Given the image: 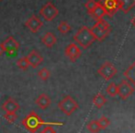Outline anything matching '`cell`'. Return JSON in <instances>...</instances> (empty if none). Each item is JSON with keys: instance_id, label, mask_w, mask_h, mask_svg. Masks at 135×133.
<instances>
[{"instance_id": "6da1fadb", "label": "cell", "mask_w": 135, "mask_h": 133, "mask_svg": "<svg viewBox=\"0 0 135 133\" xmlns=\"http://www.w3.org/2000/svg\"><path fill=\"white\" fill-rule=\"evenodd\" d=\"M74 40L83 49H86L96 41V38L93 35V33H91L90 29L88 27L83 26L75 34Z\"/></svg>"}, {"instance_id": "7a4b0ae2", "label": "cell", "mask_w": 135, "mask_h": 133, "mask_svg": "<svg viewBox=\"0 0 135 133\" xmlns=\"http://www.w3.org/2000/svg\"><path fill=\"white\" fill-rule=\"evenodd\" d=\"M21 125L30 133H36L42 125H44V121L36 114V112L31 111L21 120Z\"/></svg>"}, {"instance_id": "3957f363", "label": "cell", "mask_w": 135, "mask_h": 133, "mask_svg": "<svg viewBox=\"0 0 135 133\" xmlns=\"http://www.w3.org/2000/svg\"><path fill=\"white\" fill-rule=\"evenodd\" d=\"M90 31L93 33V35L95 36L96 40L101 42L108 36V34L111 32V28H110L108 22L102 19V20H98L96 22V24L93 26L92 29H90Z\"/></svg>"}, {"instance_id": "277c9868", "label": "cell", "mask_w": 135, "mask_h": 133, "mask_svg": "<svg viewBox=\"0 0 135 133\" xmlns=\"http://www.w3.org/2000/svg\"><path fill=\"white\" fill-rule=\"evenodd\" d=\"M58 107L61 111L66 116H71L76 109H78L79 105L77 102L72 96L66 95L58 103Z\"/></svg>"}, {"instance_id": "5b68a950", "label": "cell", "mask_w": 135, "mask_h": 133, "mask_svg": "<svg viewBox=\"0 0 135 133\" xmlns=\"http://www.w3.org/2000/svg\"><path fill=\"white\" fill-rule=\"evenodd\" d=\"M59 14V10L52 2H47L41 9H40V15L46 21H52L54 20Z\"/></svg>"}, {"instance_id": "8992f818", "label": "cell", "mask_w": 135, "mask_h": 133, "mask_svg": "<svg viewBox=\"0 0 135 133\" xmlns=\"http://www.w3.org/2000/svg\"><path fill=\"white\" fill-rule=\"evenodd\" d=\"M117 72H118V70H117V68H116V66L108 61L105 62L103 65H101V66H100L98 70V73L104 79H106V81L111 79L112 78L117 74Z\"/></svg>"}, {"instance_id": "52a82bcc", "label": "cell", "mask_w": 135, "mask_h": 133, "mask_svg": "<svg viewBox=\"0 0 135 133\" xmlns=\"http://www.w3.org/2000/svg\"><path fill=\"white\" fill-rule=\"evenodd\" d=\"M117 88H118V95L122 100H126L130 96H132L135 90L134 87L128 81H125V79H123L119 85H117Z\"/></svg>"}, {"instance_id": "ba28073f", "label": "cell", "mask_w": 135, "mask_h": 133, "mask_svg": "<svg viewBox=\"0 0 135 133\" xmlns=\"http://www.w3.org/2000/svg\"><path fill=\"white\" fill-rule=\"evenodd\" d=\"M64 55L66 57L69 58L71 62H75L82 55V51L80 47L75 43H72L68 45L64 50Z\"/></svg>"}, {"instance_id": "9c48e42d", "label": "cell", "mask_w": 135, "mask_h": 133, "mask_svg": "<svg viewBox=\"0 0 135 133\" xmlns=\"http://www.w3.org/2000/svg\"><path fill=\"white\" fill-rule=\"evenodd\" d=\"M26 28H28V30L32 33H36L40 31L41 27L43 26V22L41 21V20L37 17L36 15H32L30 19H28L25 22Z\"/></svg>"}, {"instance_id": "30bf717a", "label": "cell", "mask_w": 135, "mask_h": 133, "mask_svg": "<svg viewBox=\"0 0 135 133\" xmlns=\"http://www.w3.org/2000/svg\"><path fill=\"white\" fill-rule=\"evenodd\" d=\"M2 45H3L4 51L8 55H13L14 53H16L20 49V43L18 41H16L12 36H9L8 38H7L2 43Z\"/></svg>"}, {"instance_id": "8fae6325", "label": "cell", "mask_w": 135, "mask_h": 133, "mask_svg": "<svg viewBox=\"0 0 135 133\" xmlns=\"http://www.w3.org/2000/svg\"><path fill=\"white\" fill-rule=\"evenodd\" d=\"M26 57H27L30 66H32L33 68H36L43 62V57L36 50L30 51Z\"/></svg>"}, {"instance_id": "7c38bea8", "label": "cell", "mask_w": 135, "mask_h": 133, "mask_svg": "<svg viewBox=\"0 0 135 133\" xmlns=\"http://www.w3.org/2000/svg\"><path fill=\"white\" fill-rule=\"evenodd\" d=\"M20 108V104L17 102L13 98H8L7 100L5 101L3 104H2V109L6 112V113H16L18 111Z\"/></svg>"}, {"instance_id": "4fadbf2b", "label": "cell", "mask_w": 135, "mask_h": 133, "mask_svg": "<svg viewBox=\"0 0 135 133\" xmlns=\"http://www.w3.org/2000/svg\"><path fill=\"white\" fill-rule=\"evenodd\" d=\"M100 3L105 7L106 11H107V14L109 17H112L113 14H115V13L119 10L117 0H103V1L100 2Z\"/></svg>"}, {"instance_id": "5bb4252c", "label": "cell", "mask_w": 135, "mask_h": 133, "mask_svg": "<svg viewBox=\"0 0 135 133\" xmlns=\"http://www.w3.org/2000/svg\"><path fill=\"white\" fill-rule=\"evenodd\" d=\"M89 15L98 21V20H102V19H103L105 16H107L108 14H107V11H106L105 7H103V5L98 1L97 7H95V9Z\"/></svg>"}, {"instance_id": "9a60e30c", "label": "cell", "mask_w": 135, "mask_h": 133, "mask_svg": "<svg viewBox=\"0 0 135 133\" xmlns=\"http://www.w3.org/2000/svg\"><path fill=\"white\" fill-rule=\"evenodd\" d=\"M51 103H52L51 98L45 94H40L37 99L35 100V104H37V106H39V107L42 110L47 109V108L51 105Z\"/></svg>"}, {"instance_id": "2e32d148", "label": "cell", "mask_w": 135, "mask_h": 133, "mask_svg": "<svg viewBox=\"0 0 135 133\" xmlns=\"http://www.w3.org/2000/svg\"><path fill=\"white\" fill-rule=\"evenodd\" d=\"M118 7L124 13H128L135 7V0H117Z\"/></svg>"}, {"instance_id": "e0dca14e", "label": "cell", "mask_w": 135, "mask_h": 133, "mask_svg": "<svg viewBox=\"0 0 135 133\" xmlns=\"http://www.w3.org/2000/svg\"><path fill=\"white\" fill-rule=\"evenodd\" d=\"M57 38L52 33H47L43 35V37H41V43L42 45H44L47 48H52V46L56 43Z\"/></svg>"}, {"instance_id": "ac0fdd59", "label": "cell", "mask_w": 135, "mask_h": 133, "mask_svg": "<svg viewBox=\"0 0 135 133\" xmlns=\"http://www.w3.org/2000/svg\"><path fill=\"white\" fill-rule=\"evenodd\" d=\"M124 76L126 77V79H128L132 84H133V86L135 87V61H134V63H132V65L125 70Z\"/></svg>"}, {"instance_id": "d6986e66", "label": "cell", "mask_w": 135, "mask_h": 133, "mask_svg": "<svg viewBox=\"0 0 135 133\" xmlns=\"http://www.w3.org/2000/svg\"><path fill=\"white\" fill-rule=\"evenodd\" d=\"M106 103H107V99H106L105 96L101 94H98L97 95L94 96V98H93V104H94V105L98 108L103 107V106L106 104Z\"/></svg>"}, {"instance_id": "ffe728a7", "label": "cell", "mask_w": 135, "mask_h": 133, "mask_svg": "<svg viewBox=\"0 0 135 133\" xmlns=\"http://www.w3.org/2000/svg\"><path fill=\"white\" fill-rule=\"evenodd\" d=\"M86 128H87V130L91 133H98L100 130L98 120H91L90 122L87 124Z\"/></svg>"}, {"instance_id": "44dd1931", "label": "cell", "mask_w": 135, "mask_h": 133, "mask_svg": "<svg viewBox=\"0 0 135 133\" xmlns=\"http://www.w3.org/2000/svg\"><path fill=\"white\" fill-rule=\"evenodd\" d=\"M16 64H17V66H18V68H20V69H22V70H27L28 68V66H30V64H28V59H27V57H26V56L20 57V59L16 62Z\"/></svg>"}, {"instance_id": "7402d4cb", "label": "cell", "mask_w": 135, "mask_h": 133, "mask_svg": "<svg viewBox=\"0 0 135 133\" xmlns=\"http://www.w3.org/2000/svg\"><path fill=\"white\" fill-rule=\"evenodd\" d=\"M58 31L62 34H66L71 31V26L66 21H61L58 25Z\"/></svg>"}, {"instance_id": "603a6c76", "label": "cell", "mask_w": 135, "mask_h": 133, "mask_svg": "<svg viewBox=\"0 0 135 133\" xmlns=\"http://www.w3.org/2000/svg\"><path fill=\"white\" fill-rule=\"evenodd\" d=\"M107 94L111 97H115L116 95H118V88L117 85L115 84L114 82L110 83L109 85L107 87V90H106Z\"/></svg>"}, {"instance_id": "cb8c5ba5", "label": "cell", "mask_w": 135, "mask_h": 133, "mask_svg": "<svg viewBox=\"0 0 135 133\" xmlns=\"http://www.w3.org/2000/svg\"><path fill=\"white\" fill-rule=\"evenodd\" d=\"M51 76V72L47 69L46 68H42L39 72H38V77L41 79V81H47V79L50 78Z\"/></svg>"}, {"instance_id": "d4e9b609", "label": "cell", "mask_w": 135, "mask_h": 133, "mask_svg": "<svg viewBox=\"0 0 135 133\" xmlns=\"http://www.w3.org/2000/svg\"><path fill=\"white\" fill-rule=\"evenodd\" d=\"M98 126H99L100 130H106V128H108V127L109 126L110 121L108 117H106L103 116V117H101L99 119H98Z\"/></svg>"}, {"instance_id": "484cf974", "label": "cell", "mask_w": 135, "mask_h": 133, "mask_svg": "<svg viewBox=\"0 0 135 133\" xmlns=\"http://www.w3.org/2000/svg\"><path fill=\"white\" fill-rule=\"evenodd\" d=\"M98 1H95V0H88V1L85 3V8H86L88 14H90V13L94 10L95 7L98 5Z\"/></svg>"}, {"instance_id": "4316f807", "label": "cell", "mask_w": 135, "mask_h": 133, "mask_svg": "<svg viewBox=\"0 0 135 133\" xmlns=\"http://www.w3.org/2000/svg\"><path fill=\"white\" fill-rule=\"evenodd\" d=\"M4 118L8 123H14L18 118V116L16 113H6L4 115Z\"/></svg>"}, {"instance_id": "83f0119b", "label": "cell", "mask_w": 135, "mask_h": 133, "mask_svg": "<svg viewBox=\"0 0 135 133\" xmlns=\"http://www.w3.org/2000/svg\"><path fill=\"white\" fill-rule=\"evenodd\" d=\"M40 133H56V130L52 126H47L45 128H43Z\"/></svg>"}, {"instance_id": "f1b7e54d", "label": "cell", "mask_w": 135, "mask_h": 133, "mask_svg": "<svg viewBox=\"0 0 135 133\" xmlns=\"http://www.w3.org/2000/svg\"><path fill=\"white\" fill-rule=\"evenodd\" d=\"M5 53V51H4V48H3V45H2V43H0V56H2V55Z\"/></svg>"}, {"instance_id": "f546056e", "label": "cell", "mask_w": 135, "mask_h": 133, "mask_svg": "<svg viewBox=\"0 0 135 133\" xmlns=\"http://www.w3.org/2000/svg\"><path fill=\"white\" fill-rule=\"evenodd\" d=\"M131 22H132V26L135 28V16L133 17V18L132 19V20H131Z\"/></svg>"}, {"instance_id": "4dcf8cb0", "label": "cell", "mask_w": 135, "mask_h": 133, "mask_svg": "<svg viewBox=\"0 0 135 133\" xmlns=\"http://www.w3.org/2000/svg\"><path fill=\"white\" fill-rule=\"evenodd\" d=\"M1 1H3V0H0V2H1Z\"/></svg>"}]
</instances>
